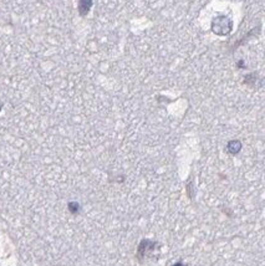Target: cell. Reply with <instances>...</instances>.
Returning a JSON list of instances; mask_svg holds the SVG:
<instances>
[{"instance_id": "3957f363", "label": "cell", "mask_w": 265, "mask_h": 266, "mask_svg": "<svg viewBox=\"0 0 265 266\" xmlns=\"http://www.w3.org/2000/svg\"><path fill=\"white\" fill-rule=\"evenodd\" d=\"M228 152L231 154H236L241 149V143L239 141H231L228 143Z\"/></svg>"}, {"instance_id": "7a4b0ae2", "label": "cell", "mask_w": 265, "mask_h": 266, "mask_svg": "<svg viewBox=\"0 0 265 266\" xmlns=\"http://www.w3.org/2000/svg\"><path fill=\"white\" fill-rule=\"evenodd\" d=\"M92 5H94V0H79V4H77L79 14L81 17H86L90 13V10H91Z\"/></svg>"}, {"instance_id": "6da1fadb", "label": "cell", "mask_w": 265, "mask_h": 266, "mask_svg": "<svg viewBox=\"0 0 265 266\" xmlns=\"http://www.w3.org/2000/svg\"><path fill=\"white\" fill-rule=\"evenodd\" d=\"M233 29V20L225 15H219L212 20V32L219 36L229 35Z\"/></svg>"}]
</instances>
